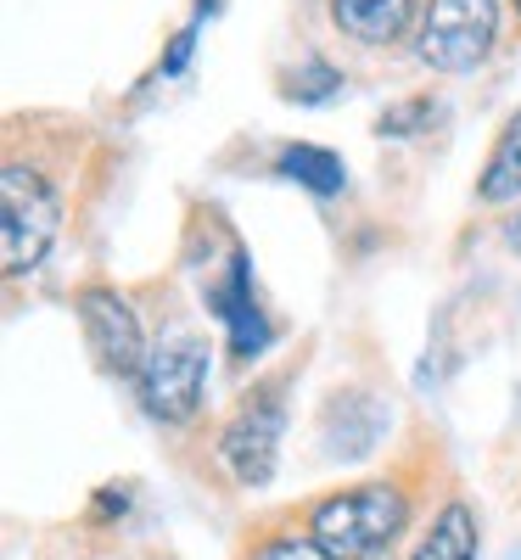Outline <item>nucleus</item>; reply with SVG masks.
<instances>
[{
    "label": "nucleus",
    "mask_w": 521,
    "mask_h": 560,
    "mask_svg": "<svg viewBox=\"0 0 521 560\" xmlns=\"http://www.w3.org/2000/svg\"><path fill=\"white\" fill-rule=\"evenodd\" d=\"M62 185L39 152L23 158V147L12 140L7 163H0V264L12 280L34 275L51 253V242L62 236Z\"/></svg>",
    "instance_id": "obj_1"
},
{
    "label": "nucleus",
    "mask_w": 521,
    "mask_h": 560,
    "mask_svg": "<svg viewBox=\"0 0 521 560\" xmlns=\"http://www.w3.org/2000/svg\"><path fill=\"white\" fill-rule=\"evenodd\" d=\"M409 527V493L387 477L375 482H354L309 504L303 533L331 555V560H375L382 549L398 544V533Z\"/></svg>",
    "instance_id": "obj_2"
},
{
    "label": "nucleus",
    "mask_w": 521,
    "mask_h": 560,
    "mask_svg": "<svg viewBox=\"0 0 521 560\" xmlns=\"http://www.w3.org/2000/svg\"><path fill=\"white\" fill-rule=\"evenodd\" d=\"M280 438H287V376H269L253 393H242L219 427V459L235 488H269L280 465Z\"/></svg>",
    "instance_id": "obj_3"
},
{
    "label": "nucleus",
    "mask_w": 521,
    "mask_h": 560,
    "mask_svg": "<svg viewBox=\"0 0 521 560\" xmlns=\"http://www.w3.org/2000/svg\"><path fill=\"white\" fill-rule=\"evenodd\" d=\"M208 337L197 331H169L152 342L147 364L135 376V393H140V409H147L158 427H192L202 415V398H208Z\"/></svg>",
    "instance_id": "obj_4"
},
{
    "label": "nucleus",
    "mask_w": 521,
    "mask_h": 560,
    "mask_svg": "<svg viewBox=\"0 0 521 560\" xmlns=\"http://www.w3.org/2000/svg\"><path fill=\"white\" fill-rule=\"evenodd\" d=\"M499 45V0H426L415 51L432 73H471Z\"/></svg>",
    "instance_id": "obj_5"
},
{
    "label": "nucleus",
    "mask_w": 521,
    "mask_h": 560,
    "mask_svg": "<svg viewBox=\"0 0 521 560\" xmlns=\"http://www.w3.org/2000/svg\"><path fill=\"white\" fill-rule=\"evenodd\" d=\"M73 308H79V325H84V348L96 353V364L118 382H135L140 364H147L152 342H147V325L129 308V298L107 280H90V287L73 292Z\"/></svg>",
    "instance_id": "obj_6"
},
{
    "label": "nucleus",
    "mask_w": 521,
    "mask_h": 560,
    "mask_svg": "<svg viewBox=\"0 0 521 560\" xmlns=\"http://www.w3.org/2000/svg\"><path fill=\"white\" fill-rule=\"evenodd\" d=\"M202 298H208V308H213V319L224 325V342H230V353L235 359H258L264 348H269V314L258 308V292H253V258L242 253V247H230V258L219 264V275L202 287Z\"/></svg>",
    "instance_id": "obj_7"
},
{
    "label": "nucleus",
    "mask_w": 521,
    "mask_h": 560,
    "mask_svg": "<svg viewBox=\"0 0 521 560\" xmlns=\"http://www.w3.org/2000/svg\"><path fill=\"white\" fill-rule=\"evenodd\" d=\"M331 28L364 51H393L404 39H420L426 0H325Z\"/></svg>",
    "instance_id": "obj_8"
},
{
    "label": "nucleus",
    "mask_w": 521,
    "mask_h": 560,
    "mask_svg": "<svg viewBox=\"0 0 521 560\" xmlns=\"http://www.w3.org/2000/svg\"><path fill=\"white\" fill-rule=\"evenodd\" d=\"M477 510H471L465 499H449L432 522H426L420 544L409 549V560H477Z\"/></svg>",
    "instance_id": "obj_9"
},
{
    "label": "nucleus",
    "mask_w": 521,
    "mask_h": 560,
    "mask_svg": "<svg viewBox=\"0 0 521 560\" xmlns=\"http://www.w3.org/2000/svg\"><path fill=\"white\" fill-rule=\"evenodd\" d=\"M521 197V113L505 118L499 140H494V152L477 174V202L499 208V202H516Z\"/></svg>",
    "instance_id": "obj_10"
},
{
    "label": "nucleus",
    "mask_w": 521,
    "mask_h": 560,
    "mask_svg": "<svg viewBox=\"0 0 521 560\" xmlns=\"http://www.w3.org/2000/svg\"><path fill=\"white\" fill-rule=\"evenodd\" d=\"M275 168L287 174L292 185H303V191L314 197H337L343 185H348V168L337 152H325V147H309V140H298V147H280Z\"/></svg>",
    "instance_id": "obj_11"
},
{
    "label": "nucleus",
    "mask_w": 521,
    "mask_h": 560,
    "mask_svg": "<svg viewBox=\"0 0 521 560\" xmlns=\"http://www.w3.org/2000/svg\"><path fill=\"white\" fill-rule=\"evenodd\" d=\"M343 90V73L331 68L325 57H303L292 73H280V96L287 102H303V107H320Z\"/></svg>",
    "instance_id": "obj_12"
},
{
    "label": "nucleus",
    "mask_w": 521,
    "mask_h": 560,
    "mask_svg": "<svg viewBox=\"0 0 521 560\" xmlns=\"http://www.w3.org/2000/svg\"><path fill=\"white\" fill-rule=\"evenodd\" d=\"M242 560H331V555H325L309 533H298V527H275V533L253 538Z\"/></svg>",
    "instance_id": "obj_13"
},
{
    "label": "nucleus",
    "mask_w": 521,
    "mask_h": 560,
    "mask_svg": "<svg viewBox=\"0 0 521 560\" xmlns=\"http://www.w3.org/2000/svg\"><path fill=\"white\" fill-rule=\"evenodd\" d=\"M432 96H409V102H393L382 118H375V135H393V140H404V135H420V129H432Z\"/></svg>",
    "instance_id": "obj_14"
},
{
    "label": "nucleus",
    "mask_w": 521,
    "mask_h": 560,
    "mask_svg": "<svg viewBox=\"0 0 521 560\" xmlns=\"http://www.w3.org/2000/svg\"><path fill=\"white\" fill-rule=\"evenodd\" d=\"M192 45H197V28H180V34H174V51L163 57V73H180L185 57H192Z\"/></svg>",
    "instance_id": "obj_15"
},
{
    "label": "nucleus",
    "mask_w": 521,
    "mask_h": 560,
    "mask_svg": "<svg viewBox=\"0 0 521 560\" xmlns=\"http://www.w3.org/2000/svg\"><path fill=\"white\" fill-rule=\"evenodd\" d=\"M505 242L521 253V213H516V219H505Z\"/></svg>",
    "instance_id": "obj_16"
},
{
    "label": "nucleus",
    "mask_w": 521,
    "mask_h": 560,
    "mask_svg": "<svg viewBox=\"0 0 521 560\" xmlns=\"http://www.w3.org/2000/svg\"><path fill=\"white\" fill-rule=\"evenodd\" d=\"M510 7H516V12H521V0H510Z\"/></svg>",
    "instance_id": "obj_17"
}]
</instances>
